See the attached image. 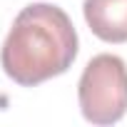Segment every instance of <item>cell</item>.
Listing matches in <instances>:
<instances>
[{"mask_svg": "<svg viewBox=\"0 0 127 127\" xmlns=\"http://www.w3.org/2000/svg\"><path fill=\"white\" fill-rule=\"evenodd\" d=\"M82 117L92 125H115L127 112V65L110 52L95 55L77 82Z\"/></svg>", "mask_w": 127, "mask_h": 127, "instance_id": "2", "label": "cell"}, {"mask_svg": "<svg viewBox=\"0 0 127 127\" xmlns=\"http://www.w3.org/2000/svg\"><path fill=\"white\" fill-rule=\"evenodd\" d=\"M85 23L105 42H127V0H85Z\"/></svg>", "mask_w": 127, "mask_h": 127, "instance_id": "3", "label": "cell"}, {"mask_svg": "<svg viewBox=\"0 0 127 127\" xmlns=\"http://www.w3.org/2000/svg\"><path fill=\"white\" fill-rule=\"evenodd\" d=\"M75 57V25L62 8L50 3L23 8L0 47V65L5 75L23 87H35L67 72Z\"/></svg>", "mask_w": 127, "mask_h": 127, "instance_id": "1", "label": "cell"}]
</instances>
